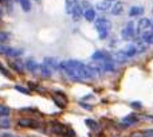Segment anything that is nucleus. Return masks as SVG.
Returning <instances> with one entry per match:
<instances>
[{
  "label": "nucleus",
  "mask_w": 153,
  "mask_h": 137,
  "mask_svg": "<svg viewBox=\"0 0 153 137\" xmlns=\"http://www.w3.org/2000/svg\"><path fill=\"white\" fill-rule=\"evenodd\" d=\"M59 67L70 78L75 82H83L87 79H91L94 77L100 75L102 73L100 66H93V65H85L83 62L76 61V59H66L59 63Z\"/></svg>",
  "instance_id": "f257e3e1"
},
{
  "label": "nucleus",
  "mask_w": 153,
  "mask_h": 137,
  "mask_svg": "<svg viewBox=\"0 0 153 137\" xmlns=\"http://www.w3.org/2000/svg\"><path fill=\"white\" fill-rule=\"evenodd\" d=\"M94 27L98 32L100 39H106L109 36V32L111 30V22L106 18H97L94 20Z\"/></svg>",
  "instance_id": "f03ea898"
},
{
  "label": "nucleus",
  "mask_w": 153,
  "mask_h": 137,
  "mask_svg": "<svg viewBox=\"0 0 153 137\" xmlns=\"http://www.w3.org/2000/svg\"><path fill=\"white\" fill-rule=\"evenodd\" d=\"M58 66H59L58 61H56L55 58L47 57V58L43 59L42 65H40V74H42L43 77H46V78H48V77L54 75V73L56 71Z\"/></svg>",
  "instance_id": "7ed1b4c3"
},
{
  "label": "nucleus",
  "mask_w": 153,
  "mask_h": 137,
  "mask_svg": "<svg viewBox=\"0 0 153 137\" xmlns=\"http://www.w3.org/2000/svg\"><path fill=\"white\" fill-rule=\"evenodd\" d=\"M0 54L5 57H10V58H19L23 54V48H15V47H11V46L0 45Z\"/></svg>",
  "instance_id": "20e7f679"
},
{
  "label": "nucleus",
  "mask_w": 153,
  "mask_h": 137,
  "mask_svg": "<svg viewBox=\"0 0 153 137\" xmlns=\"http://www.w3.org/2000/svg\"><path fill=\"white\" fill-rule=\"evenodd\" d=\"M136 32H137V27H134V23L133 22H128L126 26L121 31V35L124 39H132L136 35Z\"/></svg>",
  "instance_id": "39448f33"
},
{
  "label": "nucleus",
  "mask_w": 153,
  "mask_h": 137,
  "mask_svg": "<svg viewBox=\"0 0 153 137\" xmlns=\"http://www.w3.org/2000/svg\"><path fill=\"white\" fill-rule=\"evenodd\" d=\"M91 59L95 62H110V61H114V59H111L110 54L106 53L105 50H97L93 53L91 55Z\"/></svg>",
  "instance_id": "423d86ee"
},
{
  "label": "nucleus",
  "mask_w": 153,
  "mask_h": 137,
  "mask_svg": "<svg viewBox=\"0 0 153 137\" xmlns=\"http://www.w3.org/2000/svg\"><path fill=\"white\" fill-rule=\"evenodd\" d=\"M152 30V20L148 18H141L137 24V32L138 34H144Z\"/></svg>",
  "instance_id": "0eeeda50"
},
{
  "label": "nucleus",
  "mask_w": 153,
  "mask_h": 137,
  "mask_svg": "<svg viewBox=\"0 0 153 137\" xmlns=\"http://www.w3.org/2000/svg\"><path fill=\"white\" fill-rule=\"evenodd\" d=\"M18 125L22 128H32V129L39 128V122L32 120V118H19Z\"/></svg>",
  "instance_id": "6e6552de"
},
{
  "label": "nucleus",
  "mask_w": 153,
  "mask_h": 137,
  "mask_svg": "<svg viewBox=\"0 0 153 137\" xmlns=\"http://www.w3.org/2000/svg\"><path fill=\"white\" fill-rule=\"evenodd\" d=\"M114 3H116L114 0H102V1L97 3V10L101 12H109L114 5Z\"/></svg>",
  "instance_id": "1a4fd4ad"
},
{
  "label": "nucleus",
  "mask_w": 153,
  "mask_h": 137,
  "mask_svg": "<svg viewBox=\"0 0 153 137\" xmlns=\"http://www.w3.org/2000/svg\"><path fill=\"white\" fill-rule=\"evenodd\" d=\"M67 129L65 125H62L61 122H51V132L55 133V135H62V136H66Z\"/></svg>",
  "instance_id": "9d476101"
},
{
  "label": "nucleus",
  "mask_w": 153,
  "mask_h": 137,
  "mask_svg": "<svg viewBox=\"0 0 153 137\" xmlns=\"http://www.w3.org/2000/svg\"><path fill=\"white\" fill-rule=\"evenodd\" d=\"M24 66H26L27 70H28L30 73H32V74L38 73V70H40V65L38 63L34 58H28V59H27L26 63H24Z\"/></svg>",
  "instance_id": "9b49d317"
},
{
  "label": "nucleus",
  "mask_w": 153,
  "mask_h": 137,
  "mask_svg": "<svg viewBox=\"0 0 153 137\" xmlns=\"http://www.w3.org/2000/svg\"><path fill=\"white\" fill-rule=\"evenodd\" d=\"M54 101H55V103L59 106V108H66V105H67V98H66V95L63 94V93H61V92H56V93H54Z\"/></svg>",
  "instance_id": "f8f14e48"
},
{
  "label": "nucleus",
  "mask_w": 153,
  "mask_h": 137,
  "mask_svg": "<svg viewBox=\"0 0 153 137\" xmlns=\"http://www.w3.org/2000/svg\"><path fill=\"white\" fill-rule=\"evenodd\" d=\"M114 61L116 62H118V63H124V62H128L129 61V57H128V54H126V51L125 50H120V51H117L116 54H114Z\"/></svg>",
  "instance_id": "ddd939ff"
},
{
  "label": "nucleus",
  "mask_w": 153,
  "mask_h": 137,
  "mask_svg": "<svg viewBox=\"0 0 153 137\" xmlns=\"http://www.w3.org/2000/svg\"><path fill=\"white\" fill-rule=\"evenodd\" d=\"M100 67H101V70H102V73H114V71H116V65L113 63V61L101 62Z\"/></svg>",
  "instance_id": "4468645a"
},
{
  "label": "nucleus",
  "mask_w": 153,
  "mask_h": 137,
  "mask_svg": "<svg viewBox=\"0 0 153 137\" xmlns=\"http://www.w3.org/2000/svg\"><path fill=\"white\" fill-rule=\"evenodd\" d=\"M124 10H125V5H124V3H121V1H116L114 3V5L111 7V10H110V12L113 13V15H121L122 12H124Z\"/></svg>",
  "instance_id": "2eb2a0df"
},
{
  "label": "nucleus",
  "mask_w": 153,
  "mask_h": 137,
  "mask_svg": "<svg viewBox=\"0 0 153 137\" xmlns=\"http://www.w3.org/2000/svg\"><path fill=\"white\" fill-rule=\"evenodd\" d=\"M137 122H138V118L136 114H129V116H126L122 120V124H124L125 127H132V125L137 124Z\"/></svg>",
  "instance_id": "dca6fc26"
},
{
  "label": "nucleus",
  "mask_w": 153,
  "mask_h": 137,
  "mask_svg": "<svg viewBox=\"0 0 153 137\" xmlns=\"http://www.w3.org/2000/svg\"><path fill=\"white\" fill-rule=\"evenodd\" d=\"M83 18L86 19L87 22H94L95 19H97V13H95V11H94V8H87V10H85V12H83Z\"/></svg>",
  "instance_id": "f3484780"
},
{
  "label": "nucleus",
  "mask_w": 153,
  "mask_h": 137,
  "mask_svg": "<svg viewBox=\"0 0 153 137\" xmlns=\"http://www.w3.org/2000/svg\"><path fill=\"white\" fill-rule=\"evenodd\" d=\"M83 16V11H82V5H79V4H76L75 7H74V10H73V12H71V18H73V20H75V22H78L79 19Z\"/></svg>",
  "instance_id": "a211bd4d"
},
{
  "label": "nucleus",
  "mask_w": 153,
  "mask_h": 137,
  "mask_svg": "<svg viewBox=\"0 0 153 137\" xmlns=\"http://www.w3.org/2000/svg\"><path fill=\"white\" fill-rule=\"evenodd\" d=\"M144 13V7H140V5H133L129 10V16L130 18H134V16H141Z\"/></svg>",
  "instance_id": "6ab92c4d"
},
{
  "label": "nucleus",
  "mask_w": 153,
  "mask_h": 137,
  "mask_svg": "<svg viewBox=\"0 0 153 137\" xmlns=\"http://www.w3.org/2000/svg\"><path fill=\"white\" fill-rule=\"evenodd\" d=\"M11 68H12L13 71H16V73H23L24 71V67L26 66H23V63H22V62H19V59H16L15 62H11Z\"/></svg>",
  "instance_id": "aec40b11"
},
{
  "label": "nucleus",
  "mask_w": 153,
  "mask_h": 137,
  "mask_svg": "<svg viewBox=\"0 0 153 137\" xmlns=\"http://www.w3.org/2000/svg\"><path fill=\"white\" fill-rule=\"evenodd\" d=\"M76 4H78V1H76V0H66V12L71 15L73 10H74V7Z\"/></svg>",
  "instance_id": "412c9836"
},
{
  "label": "nucleus",
  "mask_w": 153,
  "mask_h": 137,
  "mask_svg": "<svg viewBox=\"0 0 153 137\" xmlns=\"http://www.w3.org/2000/svg\"><path fill=\"white\" fill-rule=\"evenodd\" d=\"M18 1H19V4L22 5L23 11L28 12V11L31 10V3H30V0H18Z\"/></svg>",
  "instance_id": "4be33fe9"
},
{
  "label": "nucleus",
  "mask_w": 153,
  "mask_h": 137,
  "mask_svg": "<svg viewBox=\"0 0 153 137\" xmlns=\"http://www.w3.org/2000/svg\"><path fill=\"white\" fill-rule=\"evenodd\" d=\"M86 125L90 128V129H93V130H97L98 128H100V127H98V122L97 121H94V120H90V118L86 120Z\"/></svg>",
  "instance_id": "5701e85b"
},
{
  "label": "nucleus",
  "mask_w": 153,
  "mask_h": 137,
  "mask_svg": "<svg viewBox=\"0 0 153 137\" xmlns=\"http://www.w3.org/2000/svg\"><path fill=\"white\" fill-rule=\"evenodd\" d=\"M10 112H11V109L8 108V106L0 105V116H1V117H7L8 114H10Z\"/></svg>",
  "instance_id": "b1692460"
},
{
  "label": "nucleus",
  "mask_w": 153,
  "mask_h": 137,
  "mask_svg": "<svg viewBox=\"0 0 153 137\" xmlns=\"http://www.w3.org/2000/svg\"><path fill=\"white\" fill-rule=\"evenodd\" d=\"M10 39V34L5 31H0V43H5Z\"/></svg>",
  "instance_id": "393cba45"
},
{
  "label": "nucleus",
  "mask_w": 153,
  "mask_h": 137,
  "mask_svg": "<svg viewBox=\"0 0 153 137\" xmlns=\"http://www.w3.org/2000/svg\"><path fill=\"white\" fill-rule=\"evenodd\" d=\"M15 90H18V92H20V93H23V94H30V93H31L28 89H26V87L20 86V85H15Z\"/></svg>",
  "instance_id": "a878e982"
},
{
  "label": "nucleus",
  "mask_w": 153,
  "mask_h": 137,
  "mask_svg": "<svg viewBox=\"0 0 153 137\" xmlns=\"http://www.w3.org/2000/svg\"><path fill=\"white\" fill-rule=\"evenodd\" d=\"M0 127H1V128H8V127H10V120L3 118L1 121H0Z\"/></svg>",
  "instance_id": "bb28decb"
},
{
  "label": "nucleus",
  "mask_w": 153,
  "mask_h": 137,
  "mask_svg": "<svg viewBox=\"0 0 153 137\" xmlns=\"http://www.w3.org/2000/svg\"><path fill=\"white\" fill-rule=\"evenodd\" d=\"M66 136H67V137H74V136H75L74 130H73V129H67V133H66Z\"/></svg>",
  "instance_id": "cd10ccee"
},
{
  "label": "nucleus",
  "mask_w": 153,
  "mask_h": 137,
  "mask_svg": "<svg viewBox=\"0 0 153 137\" xmlns=\"http://www.w3.org/2000/svg\"><path fill=\"white\" fill-rule=\"evenodd\" d=\"M130 105H132L133 108H136V109H140V108H141V103H140V102H132Z\"/></svg>",
  "instance_id": "c85d7f7f"
},
{
  "label": "nucleus",
  "mask_w": 153,
  "mask_h": 137,
  "mask_svg": "<svg viewBox=\"0 0 153 137\" xmlns=\"http://www.w3.org/2000/svg\"><path fill=\"white\" fill-rule=\"evenodd\" d=\"M132 137H144V136L141 135V133H134V135H133Z\"/></svg>",
  "instance_id": "c756f323"
},
{
  "label": "nucleus",
  "mask_w": 153,
  "mask_h": 137,
  "mask_svg": "<svg viewBox=\"0 0 153 137\" xmlns=\"http://www.w3.org/2000/svg\"><path fill=\"white\" fill-rule=\"evenodd\" d=\"M1 137H13L12 135H10V133H4V135H3Z\"/></svg>",
  "instance_id": "7c9ffc66"
},
{
  "label": "nucleus",
  "mask_w": 153,
  "mask_h": 137,
  "mask_svg": "<svg viewBox=\"0 0 153 137\" xmlns=\"http://www.w3.org/2000/svg\"><path fill=\"white\" fill-rule=\"evenodd\" d=\"M1 16H3V11L0 10V19H1Z\"/></svg>",
  "instance_id": "2f4dec72"
},
{
  "label": "nucleus",
  "mask_w": 153,
  "mask_h": 137,
  "mask_svg": "<svg viewBox=\"0 0 153 137\" xmlns=\"http://www.w3.org/2000/svg\"><path fill=\"white\" fill-rule=\"evenodd\" d=\"M152 13H153V8H152Z\"/></svg>",
  "instance_id": "473e14b6"
},
{
  "label": "nucleus",
  "mask_w": 153,
  "mask_h": 137,
  "mask_svg": "<svg viewBox=\"0 0 153 137\" xmlns=\"http://www.w3.org/2000/svg\"><path fill=\"white\" fill-rule=\"evenodd\" d=\"M0 1H3V0H0Z\"/></svg>",
  "instance_id": "72a5a7b5"
},
{
  "label": "nucleus",
  "mask_w": 153,
  "mask_h": 137,
  "mask_svg": "<svg viewBox=\"0 0 153 137\" xmlns=\"http://www.w3.org/2000/svg\"><path fill=\"white\" fill-rule=\"evenodd\" d=\"M0 66H1V63H0Z\"/></svg>",
  "instance_id": "f704fd0d"
},
{
  "label": "nucleus",
  "mask_w": 153,
  "mask_h": 137,
  "mask_svg": "<svg viewBox=\"0 0 153 137\" xmlns=\"http://www.w3.org/2000/svg\"><path fill=\"white\" fill-rule=\"evenodd\" d=\"M36 1H39V0H36Z\"/></svg>",
  "instance_id": "c9c22d12"
}]
</instances>
